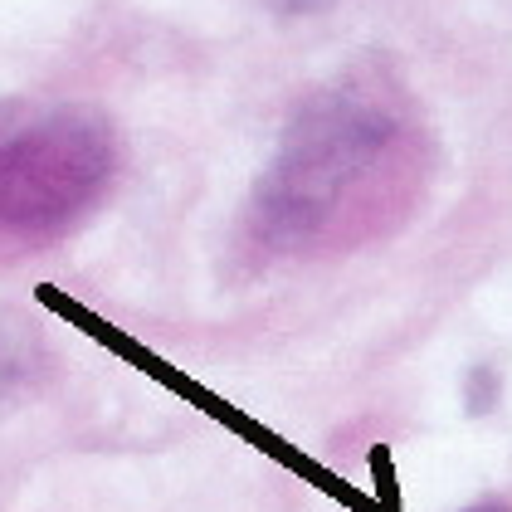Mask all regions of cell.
<instances>
[{"label":"cell","instance_id":"1","mask_svg":"<svg viewBox=\"0 0 512 512\" xmlns=\"http://www.w3.org/2000/svg\"><path fill=\"white\" fill-rule=\"evenodd\" d=\"M400 176V118L366 88H327L278 142L254 220L278 249H313L381 210Z\"/></svg>","mask_w":512,"mask_h":512},{"label":"cell","instance_id":"2","mask_svg":"<svg viewBox=\"0 0 512 512\" xmlns=\"http://www.w3.org/2000/svg\"><path fill=\"white\" fill-rule=\"evenodd\" d=\"M113 132L88 108L0 113V230L49 235L74 225L113 181Z\"/></svg>","mask_w":512,"mask_h":512},{"label":"cell","instance_id":"3","mask_svg":"<svg viewBox=\"0 0 512 512\" xmlns=\"http://www.w3.org/2000/svg\"><path fill=\"white\" fill-rule=\"evenodd\" d=\"M332 0H278V10H288V15H313V10H327Z\"/></svg>","mask_w":512,"mask_h":512},{"label":"cell","instance_id":"4","mask_svg":"<svg viewBox=\"0 0 512 512\" xmlns=\"http://www.w3.org/2000/svg\"><path fill=\"white\" fill-rule=\"evenodd\" d=\"M469 512H508V508H498V503H478V508H469Z\"/></svg>","mask_w":512,"mask_h":512}]
</instances>
